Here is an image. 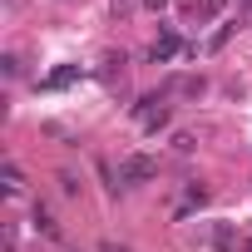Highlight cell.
<instances>
[{
  "instance_id": "cell-1",
  "label": "cell",
  "mask_w": 252,
  "mask_h": 252,
  "mask_svg": "<svg viewBox=\"0 0 252 252\" xmlns=\"http://www.w3.org/2000/svg\"><path fill=\"white\" fill-rule=\"evenodd\" d=\"M129 114L144 124V134H158V129H168V89H154V94H139L134 104H129Z\"/></svg>"
},
{
  "instance_id": "cell-2",
  "label": "cell",
  "mask_w": 252,
  "mask_h": 252,
  "mask_svg": "<svg viewBox=\"0 0 252 252\" xmlns=\"http://www.w3.org/2000/svg\"><path fill=\"white\" fill-rule=\"evenodd\" d=\"M158 178V158L154 154H124L119 158V188L124 183H154Z\"/></svg>"
},
{
  "instance_id": "cell-3",
  "label": "cell",
  "mask_w": 252,
  "mask_h": 252,
  "mask_svg": "<svg viewBox=\"0 0 252 252\" xmlns=\"http://www.w3.org/2000/svg\"><path fill=\"white\" fill-rule=\"evenodd\" d=\"M178 55H188V45H183V35H178L173 25H163L158 40L149 45V60H154V64H168V60H178Z\"/></svg>"
},
{
  "instance_id": "cell-4",
  "label": "cell",
  "mask_w": 252,
  "mask_h": 252,
  "mask_svg": "<svg viewBox=\"0 0 252 252\" xmlns=\"http://www.w3.org/2000/svg\"><path fill=\"white\" fill-rule=\"evenodd\" d=\"M30 227H35L45 242H60V237H64V227H60V218H55L50 203H35V208H30Z\"/></svg>"
},
{
  "instance_id": "cell-5",
  "label": "cell",
  "mask_w": 252,
  "mask_h": 252,
  "mask_svg": "<svg viewBox=\"0 0 252 252\" xmlns=\"http://www.w3.org/2000/svg\"><path fill=\"white\" fill-rule=\"evenodd\" d=\"M163 89H168V94H183V99H203V94H208V79H203V74H178V79H168Z\"/></svg>"
},
{
  "instance_id": "cell-6",
  "label": "cell",
  "mask_w": 252,
  "mask_h": 252,
  "mask_svg": "<svg viewBox=\"0 0 252 252\" xmlns=\"http://www.w3.org/2000/svg\"><path fill=\"white\" fill-rule=\"evenodd\" d=\"M124 64H129V55H124V50L104 60V69H99V79H104V89H119V84H124Z\"/></svg>"
},
{
  "instance_id": "cell-7",
  "label": "cell",
  "mask_w": 252,
  "mask_h": 252,
  "mask_svg": "<svg viewBox=\"0 0 252 252\" xmlns=\"http://www.w3.org/2000/svg\"><path fill=\"white\" fill-rule=\"evenodd\" d=\"M203 203H208V188L188 183V188H183V198H178V208H173V218H188V213H198Z\"/></svg>"
},
{
  "instance_id": "cell-8",
  "label": "cell",
  "mask_w": 252,
  "mask_h": 252,
  "mask_svg": "<svg viewBox=\"0 0 252 252\" xmlns=\"http://www.w3.org/2000/svg\"><path fill=\"white\" fill-rule=\"evenodd\" d=\"M74 79H84V64H64V69H55L50 79H40V89H69Z\"/></svg>"
},
{
  "instance_id": "cell-9",
  "label": "cell",
  "mask_w": 252,
  "mask_h": 252,
  "mask_svg": "<svg viewBox=\"0 0 252 252\" xmlns=\"http://www.w3.org/2000/svg\"><path fill=\"white\" fill-rule=\"evenodd\" d=\"M0 183H5V193H10V198H15V193H20V188H25V168H20V163H15V158H5V168H0Z\"/></svg>"
},
{
  "instance_id": "cell-10",
  "label": "cell",
  "mask_w": 252,
  "mask_h": 252,
  "mask_svg": "<svg viewBox=\"0 0 252 252\" xmlns=\"http://www.w3.org/2000/svg\"><path fill=\"white\" fill-rule=\"evenodd\" d=\"M222 5H227V0H188L183 10H188L193 20H213V15H222Z\"/></svg>"
},
{
  "instance_id": "cell-11",
  "label": "cell",
  "mask_w": 252,
  "mask_h": 252,
  "mask_svg": "<svg viewBox=\"0 0 252 252\" xmlns=\"http://www.w3.org/2000/svg\"><path fill=\"white\" fill-rule=\"evenodd\" d=\"M55 183H60V193H64V198H84V178H79V173L60 168V173H55Z\"/></svg>"
},
{
  "instance_id": "cell-12",
  "label": "cell",
  "mask_w": 252,
  "mask_h": 252,
  "mask_svg": "<svg viewBox=\"0 0 252 252\" xmlns=\"http://www.w3.org/2000/svg\"><path fill=\"white\" fill-rule=\"evenodd\" d=\"M232 30H237V25H232V20H218V30H213V35H208V45H203V50H222V45H227V40H232Z\"/></svg>"
},
{
  "instance_id": "cell-13",
  "label": "cell",
  "mask_w": 252,
  "mask_h": 252,
  "mask_svg": "<svg viewBox=\"0 0 252 252\" xmlns=\"http://www.w3.org/2000/svg\"><path fill=\"white\" fill-rule=\"evenodd\" d=\"M168 149H173V154H193V149H198V134H188V129H178V134L168 139Z\"/></svg>"
},
{
  "instance_id": "cell-14",
  "label": "cell",
  "mask_w": 252,
  "mask_h": 252,
  "mask_svg": "<svg viewBox=\"0 0 252 252\" xmlns=\"http://www.w3.org/2000/svg\"><path fill=\"white\" fill-rule=\"evenodd\" d=\"M139 5H144V0H109V10H114V15H134Z\"/></svg>"
},
{
  "instance_id": "cell-15",
  "label": "cell",
  "mask_w": 252,
  "mask_h": 252,
  "mask_svg": "<svg viewBox=\"0 0 252 252\" xmlns=\"http://www.w3.org/2000/svg\"><path fill=\"white\" fill-rule=\"evenodd\" d=\"M5 252H20V222H5Z\"/></svg>"
},
{
  "instance_id": "cell-16",
  "label": "cell",
  "mask_w": 252,
  "mask_h": 252,
  "mask_svg": "<svg viewBox=\"0 0 252 252\" xmlns=\"http://www.w3.org/2000/svg\"><path fill=\"white\" fill-rule=\"evenodd\" d=\"M0 64H5V74H10V79H20V55H5Z\"/></svg>"
},
{
  "instance_id": "cell-17",
  "label": "cell",
  "mask_w": 252,
  "mask_h": 252,
  "mask_svg": "<svg viewBox=\"0 0 252 252\" xmlns=\"http://www.w3.org/2000/svg\"><path fill=\"white\" fill-rule=\"evenodd\" d=\"M144 5H149V10H163V5H168V0H144Z\"/></svg>"
}]
</instances>
